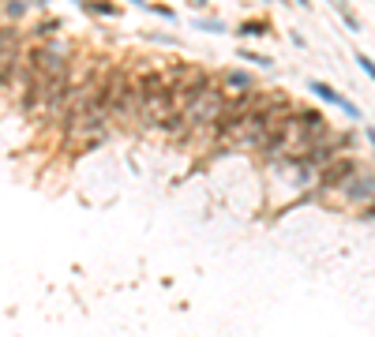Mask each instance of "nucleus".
<instances>
[{"label":"nucleus","instance_id":"obj_6","mask_svg":"<svg viewBox=\"0 0 375 337\" xmlns=\"http://www.w3.org/2000/svg\"><path fill=\"white\" fill-rule=\"evenodd\" d=\"M195 27H199V30H210V34H226V30H229L226 23L218 19V15H199V19H195Z\"/></svg>","mask_w":375,"mask_h":337},{"label":"nucleus","instance_id":"obj_9","mask_svg":"<svg viewBox=\"0 0 375 337\" xmlns=\"http://www.w3.org/2000/svg\"><path fill=\"white\" fill-rule=\"evenodd\" d=\"M241 60H248V64H255V68H270V56H263V53H252V49H241Z\"/></svg>","mask_w":375,"mask_h":337},{"label":"nucleus","instance_id":"obj_14","mask_svg":"<svg viewBox=\"0 0 375 337\" xmlns=\"http://www.w3.org/2000/svg\"><path fill=\"white\" fill-rule=\"evenodd\" d=\"M361 218H364V221H375V203H368V206H361Z\"/></svg>","mask_w":375,"mask_h":337},{"label":"nucleus","instance_id":"obj_19","mask_svg":"<svg viewBox=\"0 0 375 337\" xmlns=\"http://www.w3.org/2000/svg\"><path fill=\"white\" fill-rule=\"evenodd\" d=\"M297 4H300V8H312V0H297Z\"/></svg>","mask_w":375,"mask_h":337},{"label":"nucleus","instance_id":"obj_4","mask_svg":"<svg viewBox=\"0 0 375 337\" xmlns=\"http://www.w3.org/2000/svg\"><path fill=\"white\" fill-rule=\"evenodd\" d=\"M237 34L241 38H270L274 30H270V19H244L241 27H237Z\"/></svg>","mask_w":375,"mask_h":337},{"label":"nucleus","instance_id":"obj_11","mask_svg":"<svg viewBox=\"0 0 375 337\" xmlns=\"http://www.w3.org/2000/svg\"><path fill=\"white\" fill-rule=\"evenodd\" d=\"M143 12H154V15H162V19H177V8H169V4H150V0H147Z\"/></svg>","mask_w":375,"mask_h":337},{"label":"nucleus","instance_id":"obj_1","mask_svg":"<svg viewBox=\"0 0 375 337\" xmlns=\"http://www.w3.org/2000/svg\"><path fill=\"white\" fill-rule=\"evenodd\" d=\"M334 195H341L349 206H368V203H375V173L372 168H364V165H356V173H349L346 176V184H341Z\"/></svg>","mask_w":375,"mask_h":337},{"label":"nucleus","instance_id":"obj_16","mask_svg":"<svg viewBox=\"0 0 375 337\" xmlns=\"http://www.w3.org/2000/svg\"><path fill=\"white\" fill-rule=\"evenodd\" d=\"M30 8H49V0H27Z\"/></svg>","mask_w":375,"mask_h":337},{"label":"nucleus","instance_id":"obj_12","mask_svg":"<svg viewBox=\"0 0 375 337\" xmlns=\"http://www.w3.org/2000/svg\"><path fill=\"white\" fill-rule=\"evenodd\" d=\"M147 42H158V45H180V38H173V34H162V30H150V34H143Z\"/></svg>","mask_w":375,"mask_h":337},{"label":"nucleus","instance_id":"obj_13","mask_svg":"<svg viewBox=\"0 0 375 337\" xmlns=\"http://www.w3.org/2000/svg\"><path fill=\"white\" fill-rule=\"evenodd\" d=\"M356 64H361V68H364V75H368V79H375V60H372V56L356 53Z\"/></svg>","mask_w":375,"mask_h":337},{"label":"nucleus","instance_id":"obj_10","mask_svg":"<svg viewBox=\"0 0 375 337\" xmlns=\"http://www.w3.org/2000/svg\"><path fill=\"white\" fill-rule=\"evenodd\" d=\"M53 30H60V19H45V23H38V27L30 30V34H34V38H49Z\"/></svg>","mask_w":375,"mask_h":337},{"label":"nucleus","instance_id":"obj_17","mask_svg":"<svg viewBox=\"0 0 375 337\" xmlns=\"http://www.w3.org/2000/svg\"><path fill=\"white\" fill-rule=\"evenodd\" d=\"M206 4H210V0H191V8H206Z\"/></svg>","mask_w":375,"mask_h":337},{"label":"nucleus","instance_id":"obj_18","mask_svg":"<svg viewBox=\"0 0 375 337\" xmlns=\"http://www.w3.org/2000/svg\"><path fill=\"white\" fill-rule=\"evenodd\" d=\"M128 4H135V8H147V0H128Z\"/></svg>","mask_w":375,"mask_h":337},{"label":"nucleus","instance_id":"obj_15","mask_svg":"<svg viewBox=\"0 0 375 337\" xmlns=\"http://www.w3.org/2000/svg\"><path fill=\"white\" fill-rule=\"evenodd\" d=\"M364 135H368V142H372V154H375V127L368 124V127H364Z\"/></svg>","mask_w":375,"mask_h":337},{"label":"nucleus","instance_id":"obj_5","mask_svg":"<svg viewBox=\"0 0 375 337\" xmlns=\"http://www.w3.org/2000/svg\"><path fill=\"white\" fill-rule=\"evenodd\" d=\"M330 4H334V12H338L341 19H346V27L353 30V34H361V15H356L353 8H349V0H330Z\"/></svg>","mask_w":375,"mask_h":337},{"label":"nucleus","instance_id":"obj_8","mask_svg":"<svg viewBox=\"0 0 375 337\" xmlns=\"http://www.w3.org/2000/svg\"><path fill=\"white\" fill-rule=\"evenodd\" d=\"M4 15L8 19H23L27 15V0H4Z\"/></svg>","mask_w":375,"mask_h":337},{"label":"nucleus","instance_id":"obj_7","mask_svg":"<svg viewBox=\"0 0 375 337\" xmlns=\"http://www.w3.org/2000/svg\"><path fill=\"white\" fill-rule=\"evenodd\" d=\"M226 86H233V90H252V75L248 71H226Z\"/></svg>","mask_w":375,"mask_h":337},{"label":"nucleus","instance_id":"obj_3","mask_svg":"<svg viewBox=\"0 0 375 337\" xmlns=\"http://www.w3.org/2000/svg\"><path fill=\"white\" fill-rule=\"evenodd\" d=\"M71 4H79L90 15H101V19H117L121 15V4H113V0H71Z\"/></svg>","mask_w":375,"mask_h":337},{"label":"nucleus","instance_id":"obj_2","mask_svg":"<svg viewBox=\"0 0 375 337\" xmlns=\"http://www.w3.org/2000/svg\"><path fill=\"white\" fill-rule=\"evenodd\" d=\"M308 90H312V94H319V98H323V101H326V105H334V109H341V112H346V116H349V120H361V109H356V105H353V101H349V98H346V94H338V90H334V86H330V83H319V79H312V83H308Z\"/></svg>","mask_w":375,"mask_h":337}]
</instances>
